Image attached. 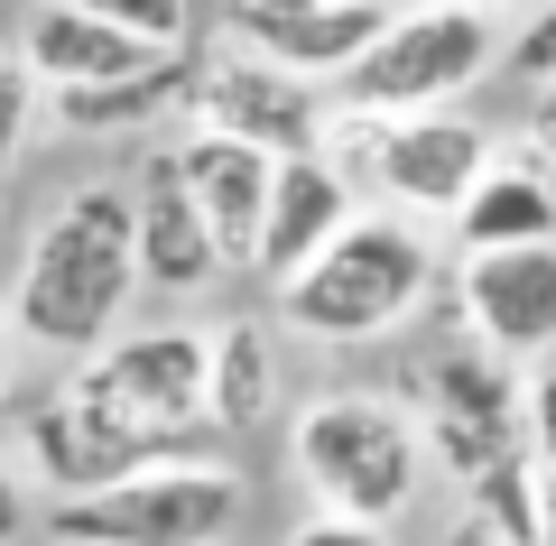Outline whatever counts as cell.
I'll return each mask as SVG.
<instances>
[{"label":"cell","instance_id":"obj_1","mask_svg":"<svg viewBox=\"0 0 556 546\" xmlns=\"http://www.w3.org/2000/svg\"><path fill=\"white\" fill-rule=\"evenodd\" d=\"M139 296V241H130V176H84L38 214L10 278V315L20 343L75 371L84 352H102L130 325Z\"/></svg>","mask_w":556,"mask_h":546},{"label":"cell","instance_id":"obj_2","mask_svg":"<svg viewBox=\"0 0 556 546\" xmlns=\"http://www.w3.org/2000/svg\"><path fill=\"white\" fill-rule=\"evenodd\" d=\"M445 288V259L437 232L408 214H353L334 251H316L288 288H278V333L325 352H362V343H390L427 315V296Z\"/></svg>","mask_w":556,"mask_h":546},{"label":"cell","instance_id":"obj_3","mask_svg":"<svg viewBox=\"0 0 556 546\" xmlns=\"http://www.w3.org/2000/svg\"><path fill=\"white\" fill-rule=\"evenodd\" d=\"M288 472L316 509L334 519H371L399 528L427 491V435H417L408 398L380 390H316L298 417H288Z\"/></svg>","mask_w":556,"mask_h":546},{"label":"cell","instance_id":"obj_4","mask_svg":"<svg viewBox=\"0 0 556 546\" xmlns=\"http://www.w3.org/2000/svg\"><path fill=\"white\" fill-rule=\"evenodd\" d=\"M251 509L232 454H177V464H149L112 491H84V500H47L38 537L47 546H223Z\"/></svg>","mask_w":556,"mask_h":546},{"label":"cell","instance_id":"obj_5","mask_svg":"<svg viewBox=\"0 0 556 546\" xmlns=\"http://www.w3.org/2000/svg\"><path fill=\"white\" fill-rule=\"evenodd\" d=\"M492 65H501V20H482L464 0H417V10H390V28H380L325 93H334L343 112L408 120V112H445V102H464L473 84H492Z\"/></svg>","mask_w":556,"mask_h":546},{"label":"cell","instance_id":"obj_6","mask_svg":"<svg viewBox=\"0 0 556 546\" xmlns=\"http://www.w3.org/2000/svg\"><path fill=\"white\" fill-rule=\"evenodd\" d=\"M93 408H112L121 427L159 435L167 454H214V417H204V333L195 325H121L102 352H84L75 371Z\"/></svg>","mask_w":556,"mask_h":546},{"label":"cell","instance_id":"obj_7","mask_svg":"<svg viewBox=\"0 0 556 546\" xmlns=\"http://www.w3.org/2000/svg\"><path fill=\"white\" fill-rule=\"evenodd\" d=\"M417 435H427V464L455 472V482L529 454V371L482 352L473 333H455L417 371Z\"/></svg>","mask_w":556,"mask_h":546},{"label":"cell","instance_id":"obj_8","mask_svg":"<svg viewBox=\"0 0 556 546\" xmlns=\"http://www.w3.org/2000/svg\"><path fill=\"white\" fill-rule=\"evenodd\" d=\"M325 112H334L325 84H298V75H278V65L241 56V47H204L195 56L186 130L251 139V149H269V157H316L325 149Z\"/></svg>","mask_w":556,"mask_h":546},{"label":"cell","instance_id":"obj_9","mask_svg":"<svg viewBox=\"0 0 556 546\" xmlns=\"http://www.w3.org/2000/svg\"><path fill=\"white\" fill-rule=\"evenodd\" d=\"M149 464H177V454H167L159 435L121 427L112 408H93L75 380H56V390H47L38 408L20 417V472L47 491V500L112 491V482H130V472H149Z\"/></svg>","mask_w":556,"mask_h":546},{"label":"cell","instance_id":"obj_10","mask_svg":"<svg viewBox=\"0 0 556 546\" xmlns=\"http://www.w3.org/2000/svg\"><path fill=\"white\" fill-rule=\"evenodd\" d=\"M390 28V0H214V38L298 84H334Z\"/></svg>","mask_w":556,"mask_h":546},{"label":"cell","instance_id":"obj_11","mask_svg":"<svg viewBox=\"0 0 556 546\" xmlns=\"http://www.w3.org/2000/svg\"><path fill=\"white\" fill-rule=\"evenodd\" d=\"M445 306L473 333L482 352L538 371L556 361V241H529V251H473L464 269H445Z\"/></svg>","mask_w":556,"mask_h":546},{"label":"cell","instance_id":"obj_12","mask_svg":"<svg viewBox=\"0 0 556 546\" xmlns=\"http://www.w3.org/2000/svg\"><path fill=\"white\" fill-rule=\"evenodd\" d=\"M492 157H501L492 120H473L464 102L408 112V120H390V139H380V157H371V195L390 204V214H408V223H445L482 186Z\"/></svg>","mask_w":556,"mask_h":546},{"label":"cell","instance_id":"obj_13","mask_svg":"<svg viewBox=\"0 0 556 546\" xmlns=\"http://www.w3.org/2000/svg\"><path fill=\"white\" fill-rule=\"evenodd\" d=\"M130 241H139V288H159V296L223 288V251L204 232V204H195L177 139H139L130 149Z\"/></svg>","mask_w":556,"mask_h":546},{"label":"cell","instance_id":"obj_14","mask_svg":"<svg viewBox=\"0 0 556 546\" xmlns=\"http://www.w3.org/2000/svg\"><path fill=\"white\" fill-rule=\"evenodd\" d=\"M186 176H195V204H204V232L223 251V278H251L260 259V223H269V186H278V157L251 149V139H223V130H177Z\"/></svg>","mask_w":556,"mask_h":546},{"label":"cell","instance_id":"obj_15","mask_svg":"<svg viewBox=\"0 0 556 546\" xmlns=\"http://www.w3.org/2000/svg\"><path fill=\"white\" fill-rule=\"evenodd\" d=\"M353 214H362V186H353L343 167H325V157H278V186H269V223H260L251 278L288 288L316 251H334V241H343V223H353Z\"/></svg>","mask_w":556,"mask_h":546},{"label":"cell","instance_id":"obj_16","mask_svg":"<svg viewBox=\"0 0 556 546\" xmlns=\"http://www.w3.org/2000/svg\"><path fill=\"white\" fill-rule=\"evenodd\" d=\"M186 102H195V47H177V56L139 65V75L121 84H75V93H47V112H56L65 139H177L186 130Z\"/></svg>","mask_w":556,"mask_h":546},{"label":"cell","instance_id":"obj_17","mask_svg":"<svg viewBox=\"0 0 556 546\" xmlns=\"http://www.w3.org/2000/svg\"><path fill=\"white\" fill-rule=\"evenodd\" d=\"M10 56H20L47 93H75V84H121V75H139V65H159L167 47H139L130 28L93 20L75 0H38L20 20V47H10Z\"/></svg>","mask_w":556,"mask_h":546},{"label":"cell","instance_id":"obj_18","mask_svg":"<svg viewBox=\"0 0 556 546\" xmlns=\"http://www.w3.org/2000/svg\"><path fill=\"white\" fill-rule=\"evenodd\" d=\"M204 417H214V435H260L278 417V333L260 315L204 325Z\"/></svg>","mask_w":556,"mask_h":546},{"label":"cell","instance_id":"obj_19","mask_svg":"<svg viewBox=\"0 0 556 546\" xmlns=\"http://www.w3.org/2000/svg\"><path fill=\"white\" fill-rule=\"evenodd\" d=\"M445 232H455L464 259H473V251H529V241H556V176L501 149L492 167H482V186L445 214Z\"/></svg>","mask_w":556,"mask_h":546},{"label":"cell","instance_id":"obj_20","mask_svg":"<svg viewBox=\"0 0 556 546\" xmlns=\"http://www.w3.org/2000/svg\"><path fill=\"white\" fill-rule=\"evenodd\" d=\"M464 509H473L482 528H501L510 546H538L547 537V472H538V454H510V464L473 472V482H464Z\"/></svg>","mask_w":556,"mask_h":546},{"label":"cell","instance_id":"obj_21","mask_svg":"<svg viewBox=\"0 0 556 546\" xmlns=\"http://www.w3.org/2000/svg\"><path fill=\"white\" fill-rule=\"evenodd\" d=\"M75 10H93V20H112V28H130L139 47H195V0H75Z\"/></svg>","mask_w":556,"mask_h":546},{"label":"cell","instance_id":"obj_22","mask_svg":"<svg viewBox=\"0 0 556 546\" xmlns=\"http://www.w3.org/2000/svg\"><path fill=\"white\" fill-rule=\"evenodd\" d=\"M38 112H47V84L28 75L10 47H0V176L28 157V139H38Z\"/></svg>","mask_w":556,"mask_h":546},{"label":"cell","instance_id":"obj_23","mask_svg":"<svg viewBox=\"0 0 556 546\" xmlns=\"http://www.w3.org/2000/svg\"><path fill=\"white\" fill-rule=\"evenodd\" d=\"M501 75H519V84H556V0H538L529 20L501 38Z\"/></svg>","mask_w":556,"mask_h":546},{"label":"cell","instance_id":"obj_24","mask_svg":"<svg viewBox=\"0 0 556 546\" xmlns=\"http://www.w3.org/2000/svg\"><path fill=\"white\" fill-rule=\"evenodd\" d=\"M38 519H47L38 482L20 472V454H0V546H28V537H38Z\"/></svg>","mask_w":556,"mask_h":546},{"label":"cell","instance_id":"obj_25","mask_svg":"<svg viewBox=\"0 0 556 546\" xmlns=\"http://www.w3.org/2000/svg\"><path fill=\"white\" fill-rule=\"evenodd\" d=\"M278 546H399V537H390V528H371V519H334V509H306V519L288 528Z\"/></svg>","mask_w":556,"mask_h":546},{"label":"cell","instance_id":"obj_26","mask_svg":"<svg viewBox=\"0 0 556 546\" xmlns=\"http://www.w3.org/2000/svg\"><path fill=\"white\" fill-rule=\"evenodd\" d=\"M510 157H529V167L556 176V84H529V112H519V149Z\"/></svg>","mask_w":556,"mask_h":546},{"label":"cell","instance_id":"obj_27","mask_svg":"<svg viewBox=\"0 0 556 546\" xmlns=\"http://www.w3.org/2000/svg\"><path fill=\"white\" fill-rule=\"evenodd\" d=\"M529 454H538V472L556 482V361L529 371Z\"/></svg>","mask_w":556,"mask_h":546},{"label":"cell","instance_id":"obj_28","mask_svg":"<svg viewBox=\"0 0 556 546\" xmlns=\"http://www.w3.org/2000/svg\"><path fill=\"white\" fill-rule=\"evenodd\" d=\"M20 315H10V278H0V398H10V380H20Z\"/></svg>","mask_w":556,"mask_h":546},{"label":"cell","instance_id":"obj_29","mask_svg":"<svg viewBox=\"0 0 556 546\" xmlns=\"http://www.w3.org/2000/svg\"><path fill=\"white\" fill-rule=\"evenodd\" d=\"M437 546H510V537H501V528H482V519H473V509H464V519H455V528H445V537H437Z\"/></svg>","mask_w":556,"mask_h":546},{"label":"cell","instance_id":"obj_30","mask_svg":"<svg viewBox=\"0 0 556 546\" xmlns=\"http://www.w3.org/2000/svg\"><path fill=\"white\" fill-rule=\"evenodd\" d=\"M464 10H482V20H529L538 0H464Z\"/></svg>","mask_w":556,"mask_h":546},{"label":"cell","instance_id":"obj_31","mask_svg":"<svg viewBox=\"0 0 556 546\" xmlns=\"http://www.w3.org/2000/svg\"><path fill=\"white\" fill-rule=\"evenodd\" d=\"M538 546H556V482H547V537H538Z\"/></svg>","mask_w":556,"mask_h":546}]
</instances>
